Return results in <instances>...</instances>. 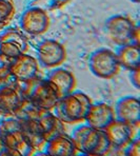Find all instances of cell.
Returning a JSON list of instances; mask_svg holds the SVG:
<instances>
[{
	"label": "cell",
	"instance_id": "1",
	"mask_svg": "<svg viewBox=\"0 0 140 156\" xmlns=\"http://www.w3.org/2000/svg\"><path fill=\"white\" fill-rule=\"evenodd\" d=\"M92 104L93 101L86 94L73 91L59 98L53 112L64 125H78L84 122Z\"/></svg>",
	"mask_w": 140,
	"mask_h": 156
},
{
	"label": "cell",
	"instance_id": "2",
	"mask_svg": "<svg viewBox=\"0 0 140 156\" xmlns=\"http://www.w3.org/2000/svg\"><path fill=\"white\" fill-rule=\"evenodd\" d=\"M78 153L91 156L107 155L111 153V144L104 130H98L89 125H81L71 135Z\"/></svg>",
	"mask_w": 140,
	"mask_h": 156
},
{
	"label": "cell",
	"instance_id": "3",
	"mask_svg": "<svg viewBox=\"0 0 140 156\" xmlns=\"http://www.w3.org/2000/svg\"><path fill=\"white\" fill-rule=\"evenodd\" d=\"M0 138L5 147V156H31L35 151L27 143L21 122L15 117L4 118L0 122Z\"/></svg>",
	"mask_w": 140,
	"mask_h": 156
},
{
	"label": "cell",
	"instance_id": "4",
	"mask_svg": "<svg viewBox=\"0 0 140 156\" xmlns=\"http://www.w3.org/2000/svg\"><path fill=\"white\" fill-rule=\"evenodd\" d=\"M105 33L118 47L132 42L140 44V27L127 15H114L107 19Z\"/></svg>",
	"mask_w": 140,
	"mask_h": 156
},
{
	"label": "cell",
	"instance_id": "5",
	"mask_svg": "<svg viewBox=\"0 0 140 156\" xmlns=\"http://www.w3.org/2000/svg\"><path fill=\"white\" fill-rule=\"evenodd\" d=\"M22 88L26 97L39 109L53 111L60 98L56 89L47 78L42 79L38 76L35 79L23 83Z\"/></svg>",
	"mask_w": 140,
	"mask_h": 156
},
{
	"label": "cell",
	"instance_id": "6",
	"mask_svg": "<svg viewBox=\"0 0 140 156\" xmlns=\"http://www.w3.org/2000/svg\"><path fill=\"white\" fill-rule=\"evenodd\" d=\"M89 68L96 77L101 79H112L120 71L116 52L105 48L98 49L89 56Z\"/></svg>",
	"mask_w": 140,
	"mask_h": 156
},
{
	"label": "cell",
	"instance_id": "7",
	"mask_svg": "<svg viewBox=\"0 0 140 156\" xmlns=\"http://www.w3.org/2000/svg\"><path fill=\"white\" fill-rule=\"evenodd\" d=\"M139 130L138 126L131 125L122 120L115 118L109 126L104 129L107 138L111 144V151L116 150L123 154L125 148L136 138V134Z\"/></svg>",
	"mask_w": 140,
	"mask_h": 156
},
{
	"label": "cell",
	"instance_id": "8",
	"mask_svg": "<svg viewBox=\"0 0 140 156\" xmlns=\"http://www.w3.org/2000/svg\"><path fill=\"white\" fill-rule=\"evenodd\" d=\"M26 99L22 84L13 82L0 87V116L14 117L20 105Z\"/></svg>",
	"mask_w": 140,
	"mask_h": 156
},
{
	"label": "cell",
	"instance_id": "9",
	"mask_svg": "<svg viewBox=\"0 0 140 156\" xmlns=\"http://www.w3.org/2000/svg\"><path fill=\"white\" fill-rule=\"evenodd\" d=\"M38 62L45 68H58L66 59V49L55 39H45L39 43L37 49Z\"/></svg>",
	"mask_w": 140,
	"mask_h": 156
},
{
	"label": "cell",
	"instance_id": "10",
	"mask_svg": "<svg viewBox=\"0 0 140 156\" xmlns=\"http://www.w3.org/2000/svg\"><path fill=\"white\" fill-rule=\"evenodd\" d=\"M50 16L39 6H33L24 11L20 20L21 30L29 35H42L50 27Z\"/></svg>",
	"mask_w": 140,
	"mask_h": 156
},
{
	"label": "cell",
	"instance_id": "11",
	"mask_svg": "<svg viewBox=\"0 0 140 156\" xmlns=\"http://www.w3.org/2000/svg\"><path fill=\"white\" fill-rule=\"evenodd\" d=\"M29 41L22 30L9 29L0 35V53L10 58H16L27 52Z\"/></svg>",
	"mask_w": 140,
	"mask_h": 156
},
{
	"label": "cell",
	"instance_id": "12",
	"mask_svg": "<svg viewBox=\"0 0 140 156\" xmlns=\"http://www.w3.org/2000/svg\"><path fill=\"white\" fill-rule=\"evenodd\" d=\"M39 62L34 56L27 55L26 53L14 58L11 73L13 77L19 83L23 84L39 76Z\"/></svg>",
	"mask_w": 140,
	"mask_h": 156
},
{
	"label": "cell",
	"instance_id": "13",
	"mask_svg": "<svg viewBox=\"0 0 140 156\" xmlns=\"http://www.w3.org/2000/svg\"><path fill=\"white\" fill-rule=\"evenodd\" d=\"M115 118V110L111 105L107 102H96L91 105L84 122L94 129L104 130Z\"/></svg>",
	"mask_w": 140,
	"mask_h": 156
},
{
	"label": "cell",
	"instance_id": "14",
	"mask_svg": "<svg viewBox=\"0 0 140 156\" xmlns=\"http://www.w3.org/2000/svg\"><path fill=\"white\" fill-rule=\"evenodd\" d=\"M115 116L119 120L140 126V102L134 96H125L117 101L115 105Z\"/></svg>",
	"mask_w": 140,
	"mask_h": 156
},
{
	"label": "cell",
	"instance_id": "15",
	"mask_svg": "<svg viewBox=\"0 0 140 156\" xmlns=\"http://www.w3.org/2000/svg\"><path fill=\"white\" fill-rule=\"evenodd\" d=\"M47 79L56 89L60 98L72 93L76 89V77H75L74 73L71 72L68 69L56 68L50 73Z\"/></svg>",
	"mask_w": 140,
	"mask_h": 156
},
{
	"label": "cell",
	"instance_id": "16",
	"mask_svg": "<svg viewBox=\"0 0 140 156\" xmlns=\"http://www.w3.org/2000/svg\"><path fill=\"white\" fill-rule=\"evenodd\" d=\"M45 154L52 156H73L78 153L72 136L65 132L52 137L44 147Z\"/></svg>",
	"mask_w": 140,
	"mask_h": 156
},
{
	"label": "cell",
	"instance_id": "17",
	"mask_svg": "<svg viewBox=\"0 0 140 156\" xmlns=\"http://www.w3.org/2000/svg\"><path fill=\"white\" fill-rule=\"evenodd\" d=\"M36 120L38 121L41 130L44 133L47 140L60 133L65 132V125L55 115L53 111L39 109Z\"/></svg>",
	"mask_w": 140,
	"mask_h": 156
},
{
	"label": "cell",
	"instance_id": "18",
	"mask_svg": "<svg viewBox=\"0 0 140 156\" xmlns=\"http://www.w3.org/2000/svg\"><path fill=\"white\" fill-rule=\"evenodd\" d=\"M140 44L137 43H128L120 45L116 52V56L120 68L128 71L140 69Z\"/></svg>",
	"mask_w": 140,
	"mask_h": 156
},
{
	"label": "cell",
	"instance_id": "19",
	"mask_svg": "<svg viewBox=\"0 0 140 156\" xmlns=\"http://www.w3.org/2000/svg\"><path fill=\"white\" fill-rule=\"evenodd\" d=\"M14 59L0 53V87L18 82L11 73V66Z\"/></svg>",
	"mask_w": 140,
	"mask_h": 156
},
{
	"label": "cell",
	"instance_id": "20",
	"mask_svg": "<svg viewBox=\"0 0 140 156\" xmlns=\"http://www.w3.org/2000/svg\"><path fill=\"white\" fill-rule=\"evenodd\" d=\"M15 13L16 8L12 0H0V29L12 21Z\"/></svg>",
	"mask_w": 140,
	"mask_h": 156
},
{
	"label": "cell",
	"instance_id": "21",
	"mask_svg": "<svg viewBox=\"0 0 140 156\" xmlns=\"http://www.w3.org/2000/svg\"><path fill=\"white\" fill-rule=\"evenodd\" d=\"M124 155L128 156H139L140 155V139L134 138L124 150Z\"/></svg>",
	"mask_w": 140,
	"mask_h": 156
},
{
	"label": "cell",
	"instance_id": "22",
	"mask_svg": "<svg viewBox=\"0 0 140 156\" xmlns=\"http://www.w3.org/2000/svg\"><path fill=\"white\" fill-rule=\"evenodd\" d=\"M130 79L132 84L135 87V89L139 90L140 89V69H136V70L131 71Z\"/></svg>",
	"mask_w": 140,
	"mask_h": 156
},
{
	"label": "cell",
	"instance_id": "23",
	"mask_svg": "<svg viewBox=\"0 0 140 156\" xmlns=\"http://www.w3.org/2000/svg\"><path fill=\"white\" fill-rule=\"evenodd\" d=\"M0 156H5V147L2 143L1 138H0Z\"/></svg>",
	"mask_w": 140,
	"mask_h": 156
},
{
	"label": "cell",
	"instance_id": "24",
	"mask_svg": "<svg viewBox=\"0 0 140 156\" xmlns=\"http://www.w3.org/2000/svg\"><path fill=\"white\" fill-rule=\"evenodd\" d=\"M132 2H134V3H139L140 2V0H131Z\"/></svg>",
	"mask_w": 140,
	"mask_h": 156
}]
</instances>
